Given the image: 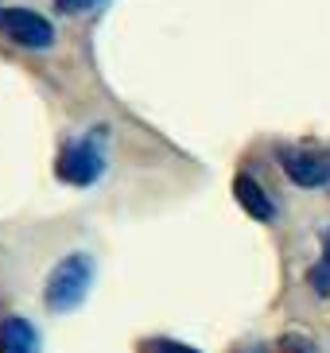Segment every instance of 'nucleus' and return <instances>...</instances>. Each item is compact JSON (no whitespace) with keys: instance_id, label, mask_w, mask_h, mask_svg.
I'll return each instance as SVG.
<instances>
[{"instance_id":"obj_1","label":"nucleus","mask_w":330,"mask_h":353,"mask_svg":"<svg viewBox=\"0 0 330 353\" xmlns=\"http://www.w3.org/2000/svg\"><path fill=\"white\" fill-rule=\"evenodd\" d=\"M90 288H93V256L70 252V256H62L51 268L47 288H43V303H47L55 314L78 311L86 303V295H90Z\"/></svg>"},{"instance_id":"obj_2","label":"nucleus","mask_w":330,"mask_h":353,"mask_svg":"<svg viewBox=\"0 0 330 353\" xmlns=\"http://www.w3.org/2000/svg\"><path fill=\"white\" fill-rule=\"evenodd\" d=\"M55 175L70 187H93L97 179L105 175V148L101 136H78V140H66L55 159Z\"/></svg>"},{"instance_id":"obj_3","label":"nucleus","mask_w":330,"mask_h":353,"mask_svg":"<svg viewBox=\"0 0 330 353\" xmlns=\"http://www.w3.org/2000/svg\"><path fill=\"white\" fill-rule=\"evenodd\" d=\"M0 35L28 51H47L55 43V28L31 8H0Z\"/></svg>"},{"instance_id":"obj_4","label":"nucleus","mask_w":330,"mask_h":353,"mask_svg":"<svg viewBox=\"0 0 330 353\" xmlns=\"http://www.w3.org/2000/svg\"><path fill=\"white\" fill-rule=\"evenodd\" d=\"M284 175L303 190L327 187L330 183V152H311V148H284L280 152Z\"/></svg>"},{"instance_id":"obj_5","label":"nucleus","mask_w":330,"mask_h":353,"mask_svg":"<svg viewBox=\"0 0 330 353\" xmlns=\"http://www.w3.org/2000/svg\"><path fill=\"white\" fill-rule=\"evenodd\" d=\"M233 198L241 202V210H245L249 218H257V221H276V202H272L269 190L260 187L253 175H237V179H233Z\"/></svg>"},{"instance_id":"obj_6","label":"nucleus","mask_w":330,"mask_h":353,"mask_svg":"<svg viewBox=\"0 0 330 353\" xmlns=\"http://www.w3.org/2000/svg\"><path fill=\"white\" fill-rule=\"evenodd\" d=\"M39 330L20 314L0 319V353H39Z\"/></svg>"},{"instance_id":"obj_7","label":"nucleus","mask_w":330,"mask_h":353,"mask_svg":"<svg viewBox=\"0 0 330 353\" xmlns=\"http://www.w3.org/2000/svg\"><path fill=\"white\" fill-rule=\"evenodd\" d=\"M311 288L319 295H330V229L322 233V260L311 268Z\"/></svg>"},{"instance_id":"obj_8","label":"nucleus","mask_w":330,"mask_h":353,"mask_svg":"<svg viewBox=\"0 0 330 353\" xmlns=\"http://www.w3.org/2000/svg\"><path fill=\"white\" fill-rule=\"evenodd\" d=\"M140 353H198V350L175 342V338H148V342H140Z\"/></svg>"},{"instance_id":"obj_9","label":"nucleus","mask_w":330,"mask_h":353,"mask_svg":"<svg viewBox=\"0 0 330 353\" xmlns=\"http://www.w3.org/2000/svg\"><path fill=\"white\" fill-rule=\"evenodd\" d=\"M276 353H319V350H315V342L303 338V334H284L276 342Z\"/></svg>"},{"instance_id":"obj_10","label":"nucleus","mask_w":330,"mask_h":353,"mask_svg":"<svg viewBox=\"0 0 330 353\" xmlns=\"http://www.w3.org/2000/svg\"><path fill=\"white\" fill-rule=\"evenodd\" d=\"M101 0H55V12H62V16H82V12L97 8Z\"/></svg>"},{"instance_id":"obj_11","label":"nucleus","mask_w":330,"mask_h":353,"mask_svg":"<svg viewBox=\"0 0 330 353\" xmlns=\"http://www.w3.org/2000/svg\"><path fill=\"white\" fill-rule=\"evenodd\" d=\"M241 353H264V345H249V350H241Z\"/></svg>"}]
</instances>
